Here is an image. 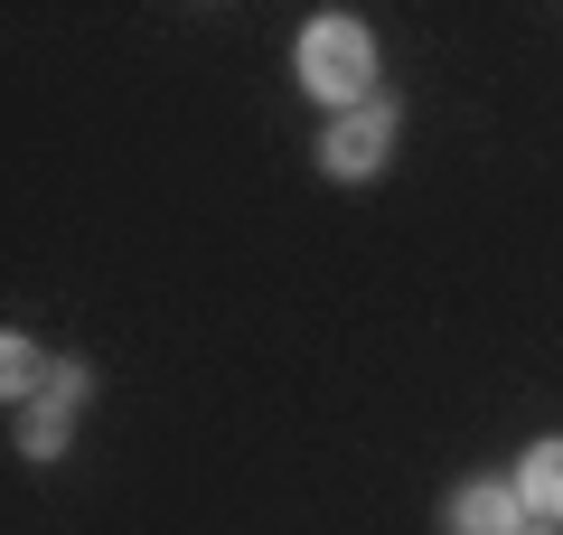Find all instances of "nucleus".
Masks as SVG:
<instances>
[{"instance_id":"f257e3e1","label":"nucleus","mask_w":563,"mask_h":535,"mask_svg":"<svg viewBox=\"0 0 563 535\" xmlns=\"http://www.w3.org/2000/svg\"><path fill=\"white\" fill-rule=\"evenodd\" d=\"M291 66H301V85H310L320 103H339V113L376 103V39H366V20H347V10L310 20L301 47H291Z\"/></svg>"},{"instance_id":"f03ea898","label":"nucleus","mask_w":563,"mask_h":535,"mask_svg":"<svg viewBox=\"0 0 563 535\" xmlns=\"http://www.w3.org/2000/svg\"><path fill=\"white\" fill-rule=\"evenodd\" d=\"M385 160H395V103H357V113H339L320 132V170L329 178H376Z\"/></svg>"},{"instance_id":"7ed1b4c3","label":"nucleus","mask_w":563,"mask_h":535,"mask_svg":"<svg viewBox=\"0 0 563 535\" xmlns=\"http://www.w3.org/2000/svg\"><path fill=\"white\" fill-rule=\"evenodd\" d=\"M451 535H526V498L517 479H470V489H451Z\"/></svg>"},{"instance_id":"20e7f679","label":"nucleus","mask_w":563,"mask_h":535,"mask_svg":"<svg viewBox=\"0 0 563 535\" xmlns=\"http://www.w3.org/2000/svg\"><path fill=\"white\" fill-rule=\"evenodd\" d=\"M76 395H85V367H57V376L38 385V404H29V423H20V451H29V460H57V451H66Z\"/></svg>"},{"instance_id":"39448f33","label":"nucleus","mask_w":563,"mask_h":535,"mask_svg":"<svg viewBox=\"0 0 563 535\" xmlns=\"http://www.w3.org/2000/svg\"><path fill=\"white\" fill-rule=\"evenodd\" d=\"M517 498H526V516H536V526H563V433L536 441V451L517 460Z\"/></svg>"},{"instance_id":"423d86ee","label":"nucleus","mask_w":563,"mask_h":535,"mask_svg":"<svg viewBox=\"0 0 563 535\" xmlns=\"http://www.w3.org/2000/svg\"><path fill=\"white\" fill-rule=\"evenodd\" d=\"M38 348H29V338L20 329H10V338H0V395H10V404H20V395H38Z\"/></svg>"},{"instance_id":"0eeeda50","label":"nucleus","mask_w":563,"mask_h":535,"mask_svg":"<svg viewBox=\"0 0 563 535\" xmlns=\"http://www.w3.org/2000/svg\"><path fill=\"white\" fill-rule=\"evenodd\" d=\"M526 535H563V526H526Z\"/></svg>"}]
</instances>
